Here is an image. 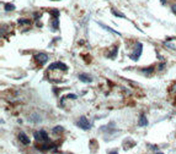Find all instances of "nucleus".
Here are the masks:
<instances>
[{
	"instance_id": "obj_17",
	"label": "nucleus",
	"mask_w": 176,
	"mask_h": 154,
	"mask_svg": "<svg viewBox=\"0 0 176 154\" xmlns=\"http://www.w3.org/2000/svg\"><path fill=\"white\" fill-rule=\"evenodd\" d=\"M17 23H19L20 26H23V25H27V26H30V25H31V21H30V20H27V18H20V20L17 21Z\"/></svg>"
},
{
	"instance_id": "obj_22",
	"label": "nucleus",
	"mask_w": 176,
	"mask_h": 154,
	"mask_svg": "<svg viewBox=\"0 0 176 154\" xmlns=\"http://www.w3.org/2000/svg\"><path fill=\"white\" fill-rule=\"evenodd\" d=\"M67 98H69V99H76L78 98V95L76 94H68V97Z\"/></svg>"
},
{
	"instance_id": "obj_7",
	"label": "nucleus",
	"mask_w": 176,
	"mask_h": 154,
	"mask_svg": "<svg viewBox=\"0 0 176 154\" xmlns=\"http://www.w3.org/2000/svg\"><path fill=\"white\" fill-rule=\"evenodd\" d=\"M29 121L32 122V124H41V122H42V116H41L40 114H37V113H33V114L30 115Z\"/></svg>"
},
{
	"instance_id": "obj_3",
	"label": "nucleus",
	"mask_w": 176,
	"mask_h": 154,
	"mask_svg": "<svg viewBox=\"0 0 176 154\" xmlns=\"http://www.w3.org/2000/svg\"><path fill=\"white\" fill-rule=\"evenodd\" d=\"M142 51H143V44L140 42H138L136 44V47H134V50H133V53L131 55V59L134 61H138L139 60V58H140V55H142Z\"/></svg>"
},
{
	"instance_id": "obj_15",
	"label": "nucleus",
	"mask_w": 176,
	"mask_h": 154,
	"mask_svg": "<svg viewBox=\"0 0 176 154\" xmlns=\"http://www.w3.org/2000/svg\"><path fill=\"white\" fill-rule=\"evenodd\" d=\"M51 26H52V31H58V29H59V17L53 20Z\"/></svg>"
},
{
	"instance_id": "obj_11",
	"label": "nucleus",
	"mask_w": 176,
	"mask_h": 154,
	"mask_svg": "<svg viewBox=\"0 0 176 154\" xmlns=\"http://www.w3.org/2000/svg\"><path fill=\"white\" fill-rule=\"evenodd\" d=\"M138 125L139 126H148V120H147V116L142 114V115L139 116V120H138Z\"/></svg>"
},
{
	"instance_id": "obj_16",
	"label": "nucleus",
	"mask_w": 176,
	"mask_h": 154,
	"mask_svg": "<svg viewBox=\"0 0 176 154\" xmlns=\"http://www.w3.org/2000/svg\"><path fill=\"white\" fill-rule=\"evenodd\" d=\"M111 14H112V15H113V16H116V17H118V18H125V15H123V14H121V12H119V11H117V10H115V9H112V10H111Z\"/></svg>"
},
{
	"instance_id": "obj_1",
	"label": "nucleus",
	"mask_w": 176,
	"mask_h": 154,
	"mask_svg": "<svg viewBox=\"0 0 176 154\" xmlns=\"http://www.w3.org/2000/svg\"><path fill=\"white\" fill-rule=\"evenodd\" d=\"M75 125H76L78 127H80L81 130H85V131L90 130L91 126H92V125H91V122L86 119L85 116H80L79 119L75 121Z\"/></svg>"
},
{
	"instance_id": "obj_21",
	"label": "nucleus",
	"mask_w": 176,
	"mask_h": 154,
	"mask_svg": "<svg viewBox=\"0 0 176 154\" xmlns=\"http://www.w3.org/2000/svg\"><path fill=\"white\" fill-rule=\"evenodd\" d=\"M33 16H34V20H40V18H41V14H40V12H34Z\"/></svg>"
},
{
	"instance_id": "obj_2",
	"label": "nucleus",
	"mask_w": 176,
	"mask_h": 154,
	"mask_svg": "<svg viewBox=\"0 0 176 154\" xmlns=\"http://www.w3.org/2000/svg\"><path fill=\"white\" fill-rule=\"evenodd\" d=\"M33 137L37 142H40V143L48 142V135H47V132H46L45 130H38V131H36L33 133Z\"/></svg>"
},
{
	"instance_id": "obj_19",
	"label": "nucleus",
	"mask_w": 176,
	"mask_h": 154,
	"mask_svg": "<svg viewBox=\"0 0 176 154\" xmlns=\"http://www.w3.org/2000/svg\"><path fill=\"white\" fill-rule=\"evenodd\" d=\"M51 14H52V17H53V18H58V17H59V10H52Z\"/></svg>"
},
{
	"instance_id": "obj_20",
	"label": "nucleus",
	"mask_w": 176,
	"mask_h": 154,
	"mask_svg": "<svg viewBox=\"0 0 176 154\" xmlns=\"http://www.w3.org/2000/svg\"><path fill=\"white\" fill-rule=\"evenodd\" d=\"M158 66H159V67H158V70H159V71H163V70H164V67H165V64H164V62H160Z\"/></svg>"
},
{
	"instance_id": "obj_5",
	"label": "nucleus",
	"mask_w": 176,
	"mask_h": 154,
	"mask_svg": "<svg viewBox=\"0 0 176 154\" xmlns=\"http://www.w3.org/2000/svg\"><path fill=\"white\" fill-rule=\"evenodd\" d=\"M34 60L38 65H45L46 62L48 61V55L46 53H37L34 55Z\"/></svg>"
},
{
	"instance_id": "obj_10",
	"label": "nucleus",
	"mask_w": 176,
	"mask_h": 154,
	"mask_svg": "<svg viewBox=\"0 0 176 154\" xmlns=\"http://www.w3.org/2000/svg\"><path fill=\"white\" fill-rule=\"evenodd\" d=\"M101 27L103 28V29H106L107 32H110V33H113V34H116V36H121V33L119 32H117V31H115V29H112L111 27H108V26H106V25H103V23H101V22H97Z\"/></svg>"
},
{
	"instance_id": "obj_6",
	"label": "nucleus",
	"mask_w": 176,
	"mask_h": 154,
	"mask_svg": "<svg viewBox=\"0 0 176 154\" xmlns=\"http://www.w3.org/2000/svg\"><path fill=\"white\" fill-rule=\"evenodd\" d=\"M116 130V122H110L108 125H105V126L100 127V131L105 132V133H108V135H112Z\"/></svg>"
},
{
	"instance_id": "obj_9",
	"label": "nucleus",
	"mask_w": 176,
	"mask_h": 154,
	"mask_svg": "<svg viewBox=\"0 0 176 154\" xmlns=\"http://www.w3.org/2000/svg\"><path fill=\"white\" fill-rule=\"evenodd\" d=\"M78 77H79L80 81L84 82V83H91L92 82V77H90L89 75H86V73H80Z\"/></svg>"
},
{
	"instance_id": "obj_26",
	"label": "nucleus",
	"mask_w": 176,
	"mask_h": 154,
	"mask_svg": "<svg viewBox=\"0 0 176 154\" xmlns=\"http://www.w3.org/2000/svg\"><path fill=\"white\" fill-rule=\"evenodd\" d=\"M160 3H161L163 5H165V4H166V0H160Z\"/></svg>"
},
{
	"instance_id": "obj_12",
	"label": "nucleus",
	"mask_w": 176,
	"mask_h": 154,
	"mask_svg": "<svg viewBox=\"0 0 176 154\" xmlns=\"http://www.w3.org/2000/svg\"><path fill=\"white\" fill-rule=\"evenodd\" d=\"M117 53H118V47L115 45L113 48H112V50L107 54V58H110V59H115V58L117 56Z\"/></svg>"
},
{
	"instance_id": "obj_23",
	"label": "nucleus",
	"mask_w": 176,
	"mask_h": 154,
	"mask_svg": "<svg viewBox=\"0 0 176 154\" xmlns=\"http://www.w3.org/2000/svg\"><path fill=\"white\" fill-rule=\"evenodd\" d=\"M171 11L174 12V15H176V4H175V5L171 6Z\"/></svg>"
},
{
	"instance_id": "obj_24",
	"label": "nucleus",
	"mask_w": 176,
	"mask_h": 154,
	"mask_svg": "<svg viewBox=\"0 0 176 154\" xmlns=\"http://www.w3.org/2000/svg\"><path fill=\"white\" fill-rule=\"evenodd\" d=\"M170 92H176V83H175V84H172V87H171V89H170Z\"/></svg>"
},
{
	"instance_id": "obj_13",
	"label": "nucleus",
	"mask_w": 176,
	"mask_h": 154,
	"mask_svg": "<svg viewBox=\"0 0 176 154\" xmlns=\"http://www.w3.org/2000/svg\"><path fill=\"white\" fill-rule=\"evenodd\" d=\"M154 69H155L154 66H150V67H145V69H142L140 71H142L143 73L145 75V76H152V73L154 72Z\"/></svg>"
},
{
	"instance_id": "obj_25",
	"label": "nucleus",
	"mask_w": 176,
	"mask_h": 154,
	"mask_svg": "<svg viewBox=\"0 0 176 154\" xmlns=\"http://www.w3.org/2000/svg\"><path fill=\"white\" fill-rule=\"evenodd\" d=\"M149 148L154 149V150H158V147H156V146H149Z\"/></svg>"
},
{
	"instance_id": "obj_8",
	"label": "nucleus",
	"mask_w": 176,
	"mask_h": 154,
	"mask_svg": "<svg viewBox=\"0 0 176 154\" xmlns=\"http://www.w3.org/2000/svg\"><path fill=\"white\" fill-rule=\"evenodd\" d=\"M17 138H19V141L22 143V144H25V146H27V144H30V143H31L29 136H27L26 133H23V132H20V133H19V136H17Z\"/></svg>"
},
{
	"instance_id": "obj_14",
	"label": "nucleus",
	"mask_w": 176,
	"mask_h": 154,
	"mask_svg": "<svg viewBox=\"0 0 176 154\" xmlns=\"http://www.w3.org/2000/svg\"><path fill=\"white\" fill-rule=\"evenodd\" d=\"M52 132H53L54 135H60V133H63V132H64V127L58 125V126H56V127H53V128H52Z\"/></svg>"
},
{
	"instance_id": "obj_27",
	"label": "nucleus",
	"mask_w": 176,
	"mask_h": 154,
	"mask_svg": "<svg viewBox=\"0 0 176 154\" xmlns=\"http://www.w3.org/2000/svg\"><path fill=\"white\" fill-rule=\"evenodd\" d=\"M108 154H118V153H117V152H110Z\"/></svg>"
},
{
	"instance_id": "obj_4",
	"label": "nucleus",
	"mask_w": 176,
	"mask_h": 154,
	"mask_svg": "<svg viewBox=\"0 0 176 154\" xmlns=\"http://www.w3.org/2000/svg\"><path fill=\"white\" fill-rule=\"evenodd\" d=\"M51 70H62V71H67L68 70V66L65 64H63L60 61H57V62H52L51 65L48 66V71Z\"/></svg>"
},
{
	"instance_id": "obj_18",
	"label": "nucleus",
	"mask_w": 176,
	"mask_h": 154,
	"mask_svg": "<svg viewBox=\"0 0 176 154\" xmlns=\"http://www.w3.org/2000/svg\"><path fill=\"white\" fill-rule=\"evenodd\" d=\"M4 9H5V11H12V10H15V5L7 3V4H4Z\"/></svg>"
}]
</instances>
